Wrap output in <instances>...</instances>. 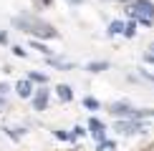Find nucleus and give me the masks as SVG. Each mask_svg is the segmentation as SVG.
<instances>
[{
  "label": "nucleus",
  "instance_id": "b1692460",
  "mask_svg": "<svg viewBox=\"0 0 154 151\" xmlns=\"http://www.w3.org/2000/svg\"><path fill=\"white\" fill-rule=\"evenodd\" d=\"M149 53H154V43H152V46H149Z\"/></svg>",
  "mask_w": 154,
  "mask_h": 151
},
{
  "label": "nucleus",
  "instance_id": "2eb2a0df",
  "mask_svg": "<svg viewBox=\"0 0 154 151\" xmlns=\"http://www.w3.org/2000/svg\"><path fill=\"white\" fill-rule=\"evenodd\" d=\"M83 134H86V131H83V126H76L73 134H71V138H79V136H83Z\"/></svg>",
  "mask_w": 154,
  "mask_h": 151
},
{
  "label": "nucleus",
  "instance_id": "39448f33",
  "mask_svg": "<svg viewBox=\"0 0 154 151\" xmlns=\"http://www.w3.org/2000/svg\"><path fill=\"white\" fill-rule=\"evenodd\" d=\"M15 91H18V96H20V98H30L33 86H30V81H20V83L15 86Z\"/></svg>",
  "mask_w": 154,
  "mask_h": 151
},
{
  "label": "nucleus",
  "instance_id": "393cba45",
  "mask_svg": "<svg viewBox=\"0 0 154 151\" xmlns=\"http://www.w3.org/2000/svg\"><path fill=\"white\" fill-rule=\"evenodd\" d=\"M43 3H46V5H48V3H51V0H43Z\"/></svg>",
  "mask_w": 154,
  "mask_h": 151
},
{
  "label": "nucleus",
  "instance_id": "6e6552de",
  "mask_svg": "<svg viewBox=\"0 0 154 151\" xmlns=\"http://www.w3.org/2000/svg\"><path fill=\"white\" fill-rule=\"evenodd\" d=\"M88 71H91V73H101V71H106V68H109V63L104 61V63H99V61H96V63H88Z\"/></svg>",
  "mask_w": 154,
  "mask_h": 151
},
{
  "label": "nucleus",
  "instance_id": "f3484780",
  "mask_svg": "<svg viewBox=\"0 0 154 151\" xmlns=\"http://www.w3.org/2000/svg\"><path fill=\"white\" fill-rule=\"evenodd\" d=\"M13 53H15L18 58H25V50H23L20 46H13Z\"/></svg>",
  "mask_w": 154,
  "mask_h": 151
},
{
  "label": "nucleus",
  "instance_id": "9d476101",
  "mask_svg": "<svg viewBox=\"0 0 154 151\" xmlns=\"http://www.w3.org/2000/svg\"><path fill=\"white\" fill-rule=\"evenodd\" d=\"M30 46H33L35 50H41L43 55H51V48H48V46H43V43H38V40H30Z\"/></svg>",
  "mask_w": 154,
  "mask_h": 151
},
{
  "label": "nucleus",
  "instance_id": "412c9836",
  "mask_svg": "<svg viewBox=\"0 0 154 151\" xmlns=\"http://www.w3.org/2000/svg\"><path fill=\"white\" fill-rule=\"evenodd\" d=\"M5 40H8V35H5V33H0V43H5Z\"/></svg>",
  "mask_w": 154,
  "mask_h": 151
},
{
  "label": "nucleus",
  "instance_id": "1a4fd4ad",
  "mask_svg": "<svg viewBox=\"0 0 154 151\" xmlns=\"http://www.w3.org/2000/svg\"><path fill=\"white\" fill-rule=\"evenodd\" d=\"M124 35H126V38H134V35H137V23H134V20L124 25Z\"/></svg>",
  "mask_w": 154,
  "mask_h": 151
},
{
  "label": "nucleus",
  "instance_id": "4468645a",
  "mask_svg": "<svg viewBox=\"0 0 154 151\" xmlns=\"http://www.w3.org/2000/svg\"><path fill=\"white\" fill-rule=\"evenodd\" d=\"M94 136H96V141H106V129H99V131H94Z\"/></svg>",
  "mask_w": 154,
  "mask_h": 151
},
{
  "label": "nucleus",
  "instance_id": "aec40b11",
  "mask_svg": "<svg viewBox=\"0 0 154 151\" xmlns=\"http://www.w3.org/2000/svg\"><path fill=\"white\" fill-rule=\"evenodd\" d=\"M144 61H146V63H154V53H146V55H144Z\"/></svg>",
  "mask_w": 154,
  "mask_h": 151
},
{
  "label": "nucleus",
  "instance_id": "0eeeda50",
  "mask_svg": "<svg viewBox=\"0 0 154 151\" xmlns=\"http://www.w3.org/2000/svg\"><path fill=\"white\" fill-rule=\"evenodd\" d=\"M119 33H124V23H121V20H114L111 25H109V35H119Z\"/></svg>",
  "mask_w": 154,
  "mask_h": 151
},
{
  "label": "nucleus",
  "instance_id": "a211bd4d",
  "mask_svg": "<svg viewBox=\"0 0 154 151\" xmlns=\"http://www.w3.org/2000/svg\"><path fill=\"white\" fill-rule=\"evenodd\" d=\"M88 126H91V129H94V131H99V129H104V126H101L99 121H96V118H91V121H88Z\"/></svg>",
  "mask_w": 154,
  "mask_h": 151
},
{
  "label": "nucleus",
  "instance_id": "5701e85b",
  "mask_svg": "<svg viewBox=\"0 0 154 151\" xmlns=\"http://www.w3.org/2000/svg\"><path fill=\"white\" fill-rule=\"evenodd\" d=\"M68 3H71V5H79V3H81V0H68Z\"/></svg>",
  "mask_w": 154,
  "mask_h": 151
},
{
  "label": "nucleus",
  "instance_id": "4be33fe9",
  "mask_svg": "<svg viewBox=\"0 0 154 151\" xmlns=\"http://www.w3.org/2000/svg\"><path fill=\"white\" fill-rule=\"evenodd\" d=\"M5 91H8V86H5V83H0V93H5Z\"/></svg>",
  "mask_w": 154,
  "mask_h": 151
},
{
  "label": "nucleus",
  "instance_id": "6ab92c4d",
  "mask_svg": "<svg viewBox=\"0 0 154 151\" xmlns=\"http://www.w3.org/2000/svg\"><path fill=\"white\" fill-rule=\"evenodd\" d=\"M142 76H144L146 81H149V83H154V76H152V73H146V71H142Z\"/></svg>",
  "mask_w": 154,
  "mask_h": 151
},
{
  "label": "nucleus",
  "instance_id": "f257e3e1",
  "mask_svg": "<svg viewBox=\"0 0 154 151\" xmlns=\"http://www.w3.org/2000/svg\"><path fill=\"white\" fill-rule=\"evenodd\" d=\"M13 23H15L18 28H23L25 33H35V35H43V38H56V35H58V33H56V30L51 28L48 23L33 20V18H15Z\"/></svg>",
  "mask_w": 154,
  "mask_h": 151
},
{
  "label": "nucleus",
  "instance_id": "f8f14e48",
  "mask_svg": "<svg viewBox=\"0 0 154 151\" xmlns=\"http://www.w3.org/2000/svg\"><path fill=\"white\" fill-rule=\"evenodd\" d=\"M116 146H114L111 141H99V151H114Z\"/></svg>",
  "mask_w": 154,
  "mask_h": 151
},
{
  "label": "nucleus",
  "instance_id": "ddd939ff",
  "mask_svg": "<svg viewBox=\"0 0 154 151\" xmlns=\"http://www.w3.org/2000/svg\"><path fill=\"white\" fill-rule=\"evenodd\" d=\"M56 138H61V141H71V134H68V131H56Z\"/></svg>",
  "mask_w": 154,
  "mask_h": 151
},
{
  "label": "nucleus",
  "instance_id": "7ed1b4c3",
  "mask_svg": "<svg viewBox=\"0 0 154 151\" xmlns=\"http://www.w3.org/2000/svg\"><path fill=\"white\" fill-rule=\"evenodd\" d=\"M111 113L114 116H124V118H139V111H134L129 103H114Z\"/></svg>",
  "mask_w": 154,
  "mask_h": 151
},
{
  "label": "nucleus",
  "instance_id": "9b49d317",
  "mask_svg": "<svg viewBox=\"0 0 154 151\" xmlns=\"http://www.w3.org/2000/svg\"><path fill=\"white\" fill-rule=\"evenodd\" d=\"M28 81H35V83H46L48 78H46L43 73H30V76H28Z\"/></svg>",
  "mask_w": 154,
  "mask_h": 151
},
{
  "label": "nucleus",
  "instance_id": "dca6fc26",
  "mask_svg": "<svg viewBox=\"0 0 154 151\" xmlns=\"http://www.w3.org/2000/svg\"><path fill=\"white\" fill-rule=\"evenodd\" d=\"M83 106H86V108H99V103H96L94 98H86V101H83Z\"/></svg>",
  "mask_w": 154,
  "mask_h": 151
},
{
  "label": "nucleus",
  "instance_id": "423d86ee",
  "mask_svg": "<svg viewBox=\"0 0 154 151\" xmlns=\"http://www.w3.org/2000/svg\"><path fill=\"white\" fill-rule=\"evenodd\" d=\"M56 93H58V98L63 101V103H68V101H73V91H71V86H58L56 88Z\"/></svg>",
  "mask_w": 154,
  "mask_h": 151
},
{
  "label": "nucleus",
  "instance_id": "20e7f679",
  "mask_svg": "<svg viewBox=\"0 0 154 151\" xmlns=\"http://www.w3.org/2000/svg\"><path fill=\"white\" fill-rule=\"evenodd\" d=\"M46 106H48V91H46V88H41V91L35 93V98H33V108L35 111H43Z\"/></svg>",
  "mask_w": 154,
  "mask_h": 151
},
{
  "label": "nucleus",
  "instance_id": "f03ea898",
  "mask_svg": "<svg viewBox=\"0 0 154 151\" xmlns=\"http://www.w3.org/2000/svg\"><path fill=\"white\" fill-rule=\"evenodd\" d=\"M116 131L119 134H144V131H149V126H142V123H137V121H119L116 123Z\"/></svg>",
  "mask_w": 154,
  "mask_h": 151
},
{
  "label": "nucleus",
  "instance_id": "a878e982",
  "mask_svg": "<svg viewBox=\"0 0 154 151\" xmlns=\"http://www.w3.org/2000/svg\"><path fill=\"white\" fill-rule=\"evenodd\" d=\"M0 103H3V98H0Z\"/></svg>",
  "mask_w": 154,
  "mask_h": 151
}]
</instances>
